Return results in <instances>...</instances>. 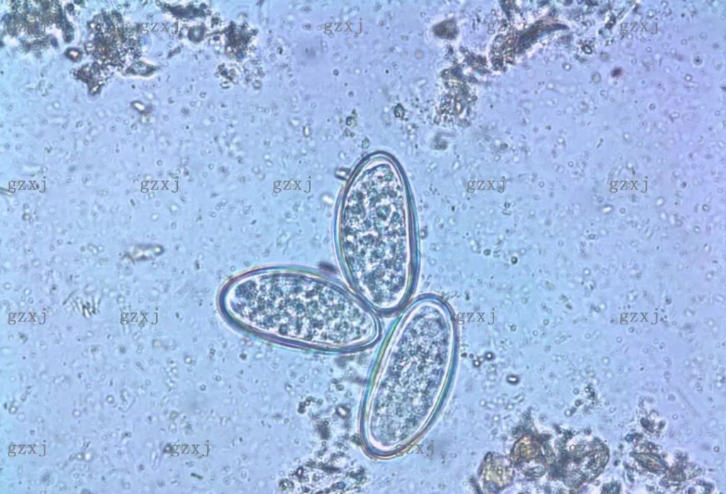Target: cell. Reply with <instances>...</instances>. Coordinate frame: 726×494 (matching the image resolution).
Listing matches in <instances>:
<instances>
[{
  "label": "cell",
  "instance_id": "cell-2",
  "mask_svg": "<svg viewBox=\"0 0 726 494\" xmlns=\"http://www.w3.org/2000/svg\"><path fill=\"white\" fill-rule=\"evenodd\" d=\"M350 193L339 228L353 289L373 310L393 313L413 287L411 231L402 189L390 166L370 169Z\"/></svg>",
  "mask_w": 726,
  "mask_h": 494
},
{
  "label": "cell",
  "instance_id": "cell-1",
  "mask_svg": "<svg viewBox=\"0 0 726 494\" xmlns=\"http://www.w3.org/2000/svg\"><path fill=\"white\" fill-rule=\"evenodd\" d=\"M223 303L233 318L249 327L318 345L360 344L379 329L374 310L361 298L307 272L247 276L228 287Z\"/></svg>",
  "mask_w": 726,
  "mask_h": 494
}]
</instances>
